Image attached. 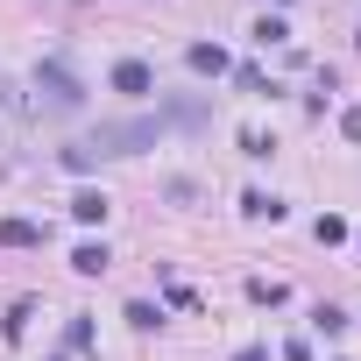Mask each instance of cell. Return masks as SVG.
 Here are the masks:
<instances>
[{
  "mask_svg": "<svg viewBox=\"0 0 361 361\" xmlns=\"http://www.w3.org/2000/svg\"><path fill=\"white\" fill-rule=\"evenodd\" d=\"M106 262H114V255H106V241H78V255H71V269H78V276H106Z\"/></svg>",
  "mask_w": 361,
  "mask_h": 361,
  "instance_id": "52a82bcc",
  "label": "cell"
},
{
  "mask_svg": "<svg viewBox=\"0 0 361 361\" xmlns=\"http://www.w3.org/2000/svg\"><path fill=\"white\" fill-rule=\"evenodd\" d=\"M185 64H192L199 78H220V71H227V50H220V43H192V50H185Z\"/></svg>",
  "mask_w": 361,
  "mask_h": 361,
  "instance_id": "277c9868",
  "label": "cell"
},
{
  "mask_svg": "<svg viewBox=\"0 0 361 361\" xmlns=\"http://www.w3.org/2000/svg\"><path fill=\"white\" fill-rule=\"evenodd\" d=\"M340 135H347V142H361V106H347V114H340Z\"/></svg>",
  "mask_w": 361,
  "mask_h": 361,
  "instance_id": "e0dca14e",
  "label": "cell"
},
{
  "mask_svg": "<svg viewBox=\"0 0 361 361\" xmlns=\"http://www.w3.org/2000/svg\"><path fill=\"white\" fill-rule=\"evenodd\" d=\"M36 241H43L36 220H22V213H15V220H0V248H36Z\"/></svg>",
  "mask_w": 361,
  "mask_h": 361,
  "instance_id": "5b68a950",
  "label": "cell"
},
{
  "mask_svg": "<svg viewBox=\"0 0 361 361\" xmlns=\"http://www.w3.org/2000/svg\"><path fill=\"white\" fill-rule=\"evenodd\" d=\"M106 206H114L106 192H78V199H71V220H78V227H99V220H106Z\"/></svg>",
  "mask_w": 361,
  "mask_h": 361,
  "instance_id": "8992f818",
  "label": "cell"
},
{
  "mask_svg": "<svg viewBox=\"0 0 361 361\" xmlns=\"http://www.w3.org/2000/svg\"><path fill=\"white\" fill-rule=\"evenodd\" d=\"M241 213H248V220H283V199H269V192H248V199H241Z\"/></svg>",
  "mask_w": 361,
  "mask_h": 361,
  "instance_id": "9c48e42d",
  "label": "cell"
},
{
  "mask_svg": "<svg viewBox=\"0 0 361 361\" xmlns=\"http://www.w3.org/2000/svg\"><path fill=\"white\" fill-rule=\"evenodd\" d=\"M269 149H276V142H269L262 128H241V156H269Z\"/></svg>",
  "mask_w": 361,
  "mask_h": 361,
  "instance_id": "2e32d148",
  "label": "cell"
},
{
  "mask_svg": "<svg viewBox=\"0 0 361 361\" xmlns=\"http://www.w3.org/2000/svg\"><path fill=\"white\" fill-rule=\"evenodd\" d=\"M64 347H71V354H92V347H99V340H92V319H85V312H78V319L64 326Z\"/></svg>",
  "mask_w": 361,
  "mask_h": 361,
  "instance_id": "30bf717a",
  "label": "cell"
},
{
  "mask_svg": "<svg viewBox=\"0 0 361 361\" xmlns=\"http://www.w3.org/2000/svg\"><path fill=\"white\" fill-rule=\"evenodd\" d=\"M50 361H71V354H50Z\"/></svg>",
  "mask_w": 361,
  "mask_h": 361,
  "instance_id": "d6986e66",
  "label": "cell"
},
{
  "mask_svg": "<svg viewBox=\"0 0 361 361\" xmlns=\"http://www.w3.org/2000/svg\"><path fill=\"white\" fill-rule=\"evenodd\" d=\"M163 128H170V114H135V121H99V135L92 142H78L92 163H106V156H142V149H156L163 142Z\"/></svg>",
  "mask_w": 361,
  "mask_h": 361,
  "instance_id": "6da1fadb",
  "label": "cell"
},
{
  "mask_svg": "<svg viewBox=\"0 0 361 361\" xmlns=\"http://www.w3.org/2000/svg\"><path fill=\"white\" fill-rule=\"evenodd\" d=\"M248 298H255V305H283V283H269V276H248Z\"/></svg>",
  "mask_w": 361,
  "mask_h": 361,
  "instance_id": "9a60e30c",
  "label": "cell"
},
{
  "mask_svg": "<svg viewBox=\"0 0 361 361\" xmlns=\"http://www.w3.org/2000/svg\"><path fill=\"white\" fill-rule=\"evenodd\" d=\"M36 92L57 106V114H71V106H85V85H78V71L64 64V57H43L36 64Z\"/></svg>",
  "mask_w": 361,
  "mask_h": 361,
  "instance_id": "7a4b0ae2",
  "label": "cell"
},
{
  "mask_svg": "<svg viewBox=\"0 0 361 361\" xmlns=\"http://www.w3.org/2000/svg\"><path fill=\"white\" fill-rule=\"evenodd\" d=\"M255 43H262V50H269V43H290V29H283V15H262V22H255Z\"/></svg>",
  "mask_w": 361,
  "mask_h": 361,
  "instance_id": "5bb4252c",
  "label": "cell"
},
{
  "mask_svg": "<svg viewBox=\"0 0 361 361\" xmlns=\"http://www.w3.org/2000/svg\"><path fill=\"white\" fill-rule=\"evenodd\" d=\"M312 241H319V248H340V241H347V220H340V213H319V220H312Z\"/></svg>",
  "mask_w": 361,
  "mask_h": 361,
  "instance_id": "ba28073f",
  "label": "cell"
},
{
  "mask_svg": "<svg viewBox=\"0 0 361 361\" xmlns=\"http://www.w3.org/2000/svg\"><path fill=\"white\" fill-rule=\"evenodd\" d=\"M29 319H36V305H29V298H22V305H15V312H8V319H0V333H8V340H22V333H29Z\"/></svg>",
  "mask_w": 361,
  "mask_h": 361,
  "instance_id": "4fadbf2b",
  "label": "cell"
},
{
  "mask_svg": "<svg viewBox=\"0 0 361 361\" xmlns=\"http://www.w3.org/2000/svg\"><path fill=\"white\" fill-rule=\"evenodd\" d=\"M114 92H128V99H149V92H156V71H149L142 57H121V64H114Z\"/></svg>",
  "mask_w": 361,
  "mask_h": 361,
  "instance_id": "3957f363",
  "label": "cell"
},
{
  "mask_svg": "<svg viewBox=\"0 0 361 361\" xmlns=\"http://www.w3.org/2000/svg\"><path fill=\"white\" fill-rule=\"evenodd\" d=\"M128 326H135V333H156V326H163V312H156L149 298H135V305H128Z\"/></svg>",
  "mask_w": 361,
  "mask_h": 361,
  "instance_id": "8fae6325",
  "label": "cell"
},
{
  "mask_svg": "<svg viewBox=\"0 0 361 361\" xmlns=\"http://www.w3.org/2000/svg\"><path fill=\"white\" fill-rule=\"evenodd\" d=\"M234 361H269V347H241V354H234Z\"/></svg>",
  "mask_w": 361,
  "mask_h": 361,
  "instance_id": "ac0fdd59",
  "label": "cell"
},
{
  "mask_svg": "<svg viewBox=\"0 0 361 361\" xmlns=\"http://www.w3.org/2000/svg\"><path fill=\"white\" fill-rule=\"evenodd\" d=\"M312 326H319L326 340H340V333H347V312H340V305H319V312H312Z\"/></svg>",
  "mask_w": 361,
  "mask_h": 361,
  "instance_id": "7c38bea8",
  "label": "cell"
}]
</instances>
